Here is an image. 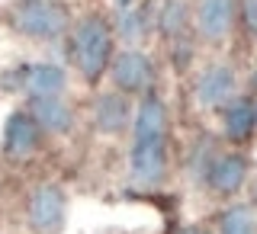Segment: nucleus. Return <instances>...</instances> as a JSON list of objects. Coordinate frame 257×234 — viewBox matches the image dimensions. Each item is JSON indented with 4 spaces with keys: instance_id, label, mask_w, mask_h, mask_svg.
Returning <instances> with one entry per match:
<instances>
[{
    "instance_id": "nucleus-1",
    "label": "nucleus",
    "mask_w": 257,
    "mask_h": 234,
    "mask_svg": "<svg viewBox=\"0 0 257 234\" xmlns=\"http://www.w3.org/2000/svg\"><path fill=\"white\" fill-rule=\"evenodd\" d=\"M112 48H116V36H112V26L103 16L90 13L77 23L74 36H71V55H74L77 71L84 74L87 84H96L103 77V71H109Z\"/></svg>"
},
{
    "instance_id": "nucleus-2",
    "label": "nucleus",
    "mask_w": 257,
    "mask_h": 234,
    "mask_svg": "<svg viewBox=\"0 0 257 234\" xmlns=\"http://www.w3.org/2000/svg\"><path fill=\"white\" fill-rule=\"evenodd\" d=\"M13 29L29 39H58L71 26V10L61 0H23L10 16Z\"/></svg>"
},
{
    "instance_id": "nucleus-3",
    "label": "nucleus",
    "mask_w": 257,
    "mask_h": 234,
    "mask_svg": "<svg viewBox=\"0 0 257 234\" xmlns=\"http://www.w3.org/2000/svg\"><path fill=\"white\" fill-rule=\"evenodd\" d=\"M29 224L36 234H61L64 221H68V199H64L61 186L45 183L29 196Z\"/></svg>"
},
{
    "instance_id": "nucleus-4",
    "label": "nucleus",
    "mask_w": 257,
    "mask_h": 234,
    "mask_svg": "<svg viewBox=\"0 0 257 234\" xmlns=\"http://www.w3.org/2000/svg\"><path fill=\"white\" fill-rule=\"evenodd\" d=\"M109 77L112 87L119 93H145L155 80V64L145 52H135V48H125V52L112 55L109 61Z\"/></svg>"
},
{
    "instance_id": "nucleus-5",
    "label": "nucleus",
    "mask_w": 257,
    "mask_h": 234,
    "mask_svg": "<svg viewBox=\"0 0 257 234\" xmlns=\"http://www.w3.org/2000/svg\"><path fill=\"white\" fill-rule=\"evenodd\" d=\"M128 176L139 186H161L167 176V138L132 141L128 151Z\"/></svg>"
},
{
    "instance_id": "nucleus-6",
    "label": "nucleus",
    "mask_w": 257,
    "mask_h": 234,
    "mask_svg": "<svg viewBox=\"0 0 257 234\" xmlns=\"http://www.w3.org/2000/svg\"><path fill=\"white\" fill-rule=\"evenodd\" d=\"M39 144H42V128L36 125V119L26 109L10 112L4 125V154L10 160H26L39 151Z\"/></svg>"
},
{
    "instance_id": "nucleus-7",
    "label": "nucleus",
    "mask_w": 257,
    "mask_h": 234,
    "mask_svg": "<svg viewBox=\"0 0 257 234\" xmlns=\"http://www.w3.org/2000/svg\"><path fill=\"white\" fill-rule=\"evenodd\" d=\"M235 16H238V0H199L193 20H196V32L203 39L222 42L235 26Z\"/></svg>"
},
{
    "instance_id": "nucleus-8",
    "label": "nucleus",
    "mask_w": 257,
    "mask_h": 234,
    "mask_svg": "<svg viewBox=\"0 0 257 234\" xmlns=\"http://www.w3.org/2000/svg\"><path fill=\"white\" fill-rule=\"evenodd\" d=\"M235 87H238L235 68L231 64H212L196 80V103L203 109H219L235 96Z\"/></svg>"
},
{
    "instance_id": "nucleus-9",
    "label": "nucleus",
    "mask_w": 257,
    "mask_h": 234,
    "mask_svg": "<svg viewBox=\"0 0 257 234\" xmlns=\"http://www.w3.org/2000/svg\"><path fill=\"white\" fill-rule=\"evenodd\" d=\"M90 119L93 128L103 135H119L125 132L128 122H132V106H128V96L119 90L109 93H96L93 96V106H90Z\"/></svg>"
},
{
    "instance_id": "nucleus-10",
    "label": "nucleus",
    "mask_w": 257,
    "mask_h": 234,
    "mask_svg": "<svg viewBox=\"0 0 257 234\" xmlns=\"http://www.w3.org/2000/svg\"><path fill=\"white\" fill-rule=\"evenodd\" d=\"M247 170H251L247 157L238 154V151H228V154H219L206 167V183H209V189L219 192V196H235V192L244 186Z\"/></svg>"
},
{
    "instance_id": "nucleus-11",
    "label": "nucleus",
    "mask_w": 257,
    "mask_h": 234,
    "mask_svg": "<svg viewBox=\"0 0 257 234\" xmlns=\"http://www.w3.org/2000/svg\"><path fill=\"white\" fill-rule=\"evenodd\" d=\"M26 112L48 135H64L71 125H74V109H71V103L64 100L61 93H55V96H29Z\"/></svg>"
},
{
    "instance_id": "nucleus-12",
    "label": "nucleus",
    "mask_w": 257,
    "mask_h": 234,
    "mask_svg": "<svg viewBox=\"0 0 257 234\" xmlns=\"http://www.w3.org/2000/svg\"><path fill=\"white\" fill-rule=\"evenodd\" d=\"M167 138V109L158 93H145L139 109L132 112V141H161Z\"/></svg>"
},
{
    "instance_id": "nucleus-13",
    "label": "nucleus",
    "mask_w": 257,
    "mask_h": 234,
    "mask_svg": "<svg viewBox=\"0 0 257 234\" xmlns=\"http://www.w3.org/2000/svg\"><path fill=\"white\" fill-rule=\"evenodd\" d=\"M222 132L231 144H244L257 132L254 125V100L247 96H231L222 106Z\"/></svg>"
},
{
    "instance_id": "nucleus-14",
    "label": "nucleus",
    "mask_w": 257,
    "mask_h": 234,
    "mask_svg": "<svg viewBox=\"0 0 257 234\" xmlns=\"http://www.w3.org/2000/svg\"><path fill=\"white\" fill-rule=\"evenodd\" d=\"M64 87H68V74L58 64L42 61V64H29L23 71V90L29 96H55V93H64Z\"/></svg>"
},
{
    "instance_id": "nucleus-15",
    "label": "nucleus",
    "mask_w": 257,
    "mask_h": 234,
    "mask_svg": "<svg viewBox=\"0 0 257 234\" xmlns=\"http://www.w3.org/2000/svg\"><path fill=\"white\" fill-rule=\"evenodd\" d=\"M215 231L219 234H257V205L238 202L215 215Z\"/></svg>"
},
{
    "instance_id": "nucleus-16",
    "label": "nucleus",
    "mask_w": 257,
    "mask_h": 234,
    "mask_svg": "<svg viewBox=\"0 0 257 234\" xmlns=\"http://www.w3.org/2000/svg\"><path fill=\"white\" fill-rule=\"evenodd\" d=\"M158 23L164 29V36H177V32L187 26V4L183 0H167L161 16H158Z\"/></svg>"
},
{
    "instance_id": "nucleus-17",
    "label": "nucleus",
    "mask_w": 257,
    "mask_h": 234,
    "mask_svg": "<svg viewBox=\"0 0 257 234\" xmlns=\"http://www.w3.org/2000/svg\"><path fill=\"white\" fill-rule=\"evenodd\" d=\"M180 234H206V231H203V228H183Z\"/></svg>"
},
{
    "instance_id": "nucleus-18",
    "label": "nucleus",
    "mask_w": 257,
    "mask_h": 234,
    "mask_svg": "<svg viewBox=\"0 0 257 234\" xmlns=\"http://www.w3.org/2000/svg\"><path fill=\"white\" fill-rule=\"evenodd\" d=\"M254 125H257V103H254Z\"/></svg>"
},
{
    "instance_id": "nucleus-19",
    "label": "nucleus",
    "mask_w": 257,
    "mask_h": 234,
    "mask_svg": "<svg viewBox=\"0 0 257 234\" xmlns=\"http://www.w3.org/2000/svg\"><path fill=\"white\" fill-rule=\"evenodd\" d=\"M254 196H257V183H254Z\"/></svg>"
},
{
    "instance_id": "nucleus-20",
    "label": "nucleus",
    "mask_w": 257,
    "mask_h": 234,
    "mask_svg": "<svg viewBox=\"0 0 257 234\" xmlns=\"http://www.w3.org/2000/svg\"><path fill=\"white\" fill-rule=\"evenodd\" d=\"M254 4H257V0H254Z\"/></svg>"
}]
</instances>
